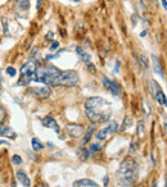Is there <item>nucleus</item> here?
Here are the masks:
<instances>
[{"instance_id": "f257e3e1", "label": "nucleus", "mask_w": 167, "mask_h": 187, "mask_svg": "<svg viewBox=\"0 0 167 187\" xmlns=\"http://www.w3.org/2000/svg\"><path fill=\"white\" fill-rule=\"evenodd\" d=\"M86 117L91 123H103L107 122L111 117V105L103 98L93 96L85 101Z\"/></svg>"}, {"instance_id": "f03ea898", "label": "nucleus", "mask_w": 167, "mask_h": 187, "mask_svg": "<svg viewBox=\"0 0 167 187\" xmlns=\"http://www.w3.org/2000/svg\"><path fill=\"white\" fill-rule=\"evenodd\" d=\"M138 176V163L133 158L125 159L117 172V182L120 186H131Z\"/></svg>"}, {"instance_id": "7ed1b4c3", "label": "nucleus", "mask_w": 167, "mask_h": 187, "mask_svg": "<svg viewBox=\"0 0 167 187\" xmlns=\"http://www.w3.org/2000/svg\"><path fill=\"white\" fill-rule=\"evenodd\" d=\"M59 73H61V71L53 65H43V67L36 68L33 81L45 84V85H53L54 79L58 77Z\"/></svg>"}, {"instance_id": "20e7f679", "label": "nucleus", "mask_w": 167, "mask_h": 187, "mask_svg": "<svg viewBox=\"0 0 167 187\" xmlns=\"http://www.w3.org/2000/svg\"><path fill=\"white\" fill-rule=\"evenodd\" d=\"M78 84V74L75 71H61L58 77L54 79V86H66V87H73Z\"/></svg>"}, {"instance_id": "39448f33", "label": "nucleus", "mask_w": 167, "mask_h": 187, "mask_svg": "<svg viewBox=\"0 0 167 187\" xmlns=\"http://www.w3.org/2000/svg\"><path fill=\"white\" fill-rule=\"evenodd\" d=\"M35 72H36V64L33 62H28L21 68V76L18 79L19 86H27L31 81L35 78Z\"/></svg>"}, {"instance_id": "423d86ee", "label": "nucleus", "mask_w": 167, "mask_h": 187, "mask_svg": "<svg viewBox=\"0 0 167 187\" xmlns=\"http://www.w3.org/2000/svg\"><path fill=\"white\" fill-rule=\"evenodd\" d=\"M118 131V123L117 122H111L107 127H104L103 130H100L99 132H98V135H97V138L98 140H105L107 137H108V135H113V133H116Z\"/></svg>"}, {"instance_id": "0eeeda50", "label": "nucleus", "mask_w": 167, "mask_h": 187, "mask_svg": "<svg viewBox=\"0 0 167 187\" xmlns=\"http://www.w3.org/2000/svg\"><path fill=\"white\" fill-rule=\"evenodd\" d=\"M103 86L108 90L112 95L114 96H120V94H121V87L118 86V84L113 82V81L108 79L107 77H103Z\"/></svg>"}, {"instance_id": "6e6552de", "label": "nucleus", "mask_w": 167, "mask_h": 187, "mask_svg": "<svg viewBox=\"0 0 167 187\" xmlns=\"http://www.w3.org/2000/svg\"><path fill=\"white\" fill-rule=\"evenodd\" d=\"M66 131H67V133L71 137H73V138L84 136V128L80 124H67L66 126Z\"/></svg>"}, {"instance_id": "1a4fd4ad", "label": "nucleus", "mask_w": 167, "mask_h": 187, "mask_svg": "<svg viewBox=\"0 0 167 187\" xmlns=\"http://www.w3.org/2000/svg\"><path fill=\"white\" fill-rule=\"evenodd\" d=\"M30 92L33 94L35 96L40 98V99H45V98H48L52 94V90H50V87H48V86L46 87H32Z\"/></svg>"}, {"instance_id": "9d476101", "label": "nucleus", "mask_w": 167, "mask_h": 187, "mask_svg": "<svg viewBox=\"0 0 167 187\" xmlns=\"http://www.w3.org/2000/svg\"><path fill=\"white\" fill-rule=\"evenodd\" d=\"M41 124L44 127H48V128H53L55 132H59V126L57 124V122L52 118V117H45V118L41 119Z\"/></svg>"}, {"instance_id": "9b49d317", "label": "nucleus", "mask_w": 167, "mask_h": 187, "mask_svg": "<svg viewBox=\"0 0 167 187\" xmlns=\"http://www.w3.org/2000/svg\"><path fill=\"white\" fill-rule=\"evenodd\" d=\"M152 60H153V68H154V72L158 73L161 77H164L163 76V71H162V67H161V62H159V58L157 55H152Z\"/></svg>"}, {"instance_id": "f8f14e48", "label": "nucleus", "mask_w": 167, "mask_h": 187, "mask_svg": "<svg viewBox=\"0 0 167 187\" xmlns=\"http://www.w3.org/2000/svg\"><path fill=\"white\" fill-rule=\"evenodd\" d=\"M0 136L12 137V138H16V137H17L16 132L12 130L10 127H8V126H0Z\"/></svg>"}, {"instance_id": "ddd939ff", "label": "nucleus", "mask_w": 167, "mask_h": 187, "mask_svg": "<svg viewBox=\"0 0 167 187\" xmlns=\"http://www.w3.org/2000/svg\"><path fill=\"white\" fill-rule=\"evenodd\" d=\"M17 178H18V181H19L23 186H25V187H30L31 181H30V178L26 176V173H25V172L18 170V172H17Z\"/></svg>"}, {"instance_id": "4468645a", "label": "nucleus", "mask_w": 167, "mask_h": 187, "mask_svg": "<svg viewBox=\"0 0 167 187\" xmlns=\"http://www.w3.org/2000/svg\"><path fill=\"white\" fill-rule=\"evenodd\" d=\"M80 186H89V187H99L97 185V182H94L91 180H80V181H76L73 183V187H80Z\"/></svg>"}, {"instance_id": "2eb2a0df", "label": "nucleus", "mask_w": 167, "mask_h": 187, "mask_svg": "<svg viewBox=\"0 0 167 187\" xmlns=\"http://www.w3.org/2000/svg\"><path fill=\"white\" fill-rule=\"evenodd\" d=\"M76 51H77V55H78V58L84 62V63H90V59H91V56L88 54V53H85L82 50V48H80V46H77L76 48Z\"/></svg>"}, {"instance_id": "dca6fc26", "label": "nucleus", "mask_w": 167, "mask_h": 187, "mask_svg": "<svg viewBox=\"0 0 167 187\" xmlns=\"http://www.w3.org/2000/svg\"><path fill=\"white\" fill-rule=\"evenodd\" d=\"M94 130H95V126H94V123H93V124H90V126H89V128H88V131H86L85 136H84V138H82L81 145H85V144H88V142L90 141V138H91V136H93Z\"/></svg>"}, {"instance_id": "f3484780", "label": "nucleus", "mask_w": 167, "mask_h": 187, "mask_svg": "<svg viewBox=\"0 0 167 187\" xmlns=\"http://www.w3.org/2000/svg\"><path fill=\"white\" fill-rule=\"evenodd\" d=\"M154 99H156V100L158 101V104L167 107V99H166L164 94H163L161 90H159V91H157V94H154Z\"/></svg>"}, {"instance_id": "a211bd4d", "label": "nucleus", "mask_w": 167, "mask_h": 187, "mask_svg": "<svg viewBox=\"0 0 167 187\" xmlns=\"http://www.w3.org/2000/svg\"><path fill=\"white\" fill-rule=\"evenodd\" d=\"M77 155H78V158H80L81 160L85 161V160L89 158V155H90V151H89V150H86L85 147H81V149L77 151Z\"/></svg>"}, {"instance_id": "6ab92c4d", "label": "nucleus", "mask_w": 167, "mask_h": 187, "mask_svg": "<svg viewBox=\"0 0 167 187\" xmlns=\"http://www.w3.org/2000/svg\"><path fill=\"white\" fill-rule=\"evenodd\" d=\"M31 145H32V149H33L35 151H40V150L44 147V145L41 144V141H40L39 138H36V137H33V138H32Z\"/></svg>"}, {"instance_id": "aec40b11", "label": "nucleus", "mask_w": 167, "mask_h": 187, "mask_svg": "<svg viewBox=\"0 0 167 187\" xmlns=\"http://www.w3.org/2000/svg\"><path fill=\"white\" fill-rule=\"evenodd\" d=\"M131 126H133V118H131L130 115H127L126 118L124 119V124H122V128H121V130H122V131H126L127 128H130Z\"/></svg>"}, {"instance_id": "412c9836", "label": "nucleus", "mask_w": 167, "mask_h": 187, "mask_svg": "<svg viewBox=\"0 0 167 187\" xmlns=\"http://www.w3.org/2000/svg\"><path fill=\"white\" fill-rule=\"evenodd\" d=\"M17 2H18V5H19L21 9H23V10H27L28 9L30 0H17Z\"/></svg>"}, {"instance_id": "4be33fe9", "label": "nucleus", "mask_w": 167, "mask_h": 187, "mask_svg": "<svg viewBox=\"0 0 167 187\" xmlns=\"http://www.w3.org/2000/svg\"><path fill=\"white\" fill-rule=\"evenodd\" d=\"M144 132H145L144 124H143V122H139V124H138V136L143 137V136H144Z\"/></svg>"}, {"instance_id": "5701e85b", "label": "nucleus", "mask_w": 167, "mask_h": 187, "mask_svg": "<svg viewBox=\"0 0 167 187\" xmlns=\"http://www.w3.org/2000/svg\"><path fill=\"white\" fill-rule=\"evenodd\" d=\"M102 150V146L99 145V144H91V146H90V153H97V151H100Z\"/></svg>"}, {"instance_id": "b1692460", "label": "nucleus", "mask_w": 167, "mask_h": 187, "mask_svg": "<svg viewBox=\"0 0 167 187\" xmlns=\"http://www.w3.org/2000/svg\"><path fill=\"white\" fill-rule=\"evenodd\" d=\"M12 161H13V164H16V165H21V164H22V158L18 156V155H13V158H12Z\"/></svg>"}, {"instance_id": "393cba45", "label": "nucleus", "mask_w": 167, "mask_h": 187, "mask_svg": "<svg viewBox=\"0 0 167 187\" xmlns=\"http://www.w3.org/2000/svg\"><path fill=\"white\" fill-rule=\"evenodd\" d=\"M140 62H141V64H143V67H144L145 69L148 68V59H147V56L143 54V55H140Z\"/></svg>"}, {"instance_id": "a878e982", "label": "nucleus", "mask_w": 167, "mask_h": 187, "mask_svg": "<svg viewBox=\"0 0 167 187\" xmlns=\"http://www.w3.org/2000/svg\"><path fill=\"white\" fill-rule=\"evenodd\" d=\"M139 146V142L138 140H133V142H131V149H130V154H133V151H135Z\"/></svg>"}, {"instance_id": "bb28decb", "label": "nucleus", "mask_w": 167, "mask_h": 187, "mask_svg": "<svg viewBox=\"0 0 167 187\" xmlns=\"http://www.w3.org/2000/svg\"><path fill=\"white\" fill-rule=\"evenodd\" d=\"M7 73H8L10 77L16 76V68H14V67H8V68H7Z\"/></svg>"}, {"instance_id": "cd10ccee", "label": "nucleus", "mask_w": 167, "mask_h": 187, "mask_svg": "<svg viewBox=\"0 0 167 187\" xmlns=\"http://www.w3.org/2000/svg\"><path fill=\"white\" fill-rule=\"evenodd\" d=\"M4 118H5V113L2 108H0V124H2V122L4 121Z\"/></svg>"}, {"instance_id": "c85d7f7f", "label": "nucleus", "mask_w": 167, "mask_h": 187, "mask_svg": "<svg viewBox=\"0 0 167 187\" xmlns=\"http://www.w3.org/2000/svg\"><path fill=\"white\" fill-rule=\"evenodd\" d=\"M86 65H88V69H89V71H90V72H93V73H94L95 71H97V69H95V67H94V65H93L91 63H88Z\"/></svg>"}, {"instance_id": "c756f323", "label": "nucleus", "mask_w": 167, "mask_h": 187, "mask_svg": "<svg viewBox=\"0 0 167 187\" xmlns=\"http://www.w3.org/2000/svg\"><path fill=\"white\" fill-rule=\"evenodd\" d=\"M58 46H59V44H58L57 41H54V42H53V45H50V50H55V49L58 48Z\"/></svg>"}, {"instance_id": "7c9ffc66", "label": "nucleus", "mask_w": 167, "mask_h": 187, "mask_svg": "<svg viewBox=\"0 0 167 187\" xmlns=\"http://www.w3.org/2000/svg\"><path fill=\"white\" fill-rule=\"evenodd\" d=\"M118 69H120V62L117 60V62H116V68H114V72H116V73L118 72Z\"/></svg>"}, {"instance_id": "2f4dec72", "label": "nucleus", "mask_w": 167, "mask_h": 187, "mask_svg": "<svg viewBox=\"0 0 167 187\" xmlns=\"http://www.w3.org/2000/svg\"><path fill=\"white\" fill-rule=\"evenodd\" d=\"M162 2V5H163V8L167 10V0H161Z\"/></svg>"}, {"instance_id": "473e14b6", "label": "nucleus", "mask_w": 167, "mask_h": 187, "mask_svg": "<svg viewBox=\"0 0 167 187\" xmlns=\"http://www.w3.org/2000/svg\"><path fill=\"white\" fill-rule=\"evenodd\" d=\"M53 36H54V35L50 32V33H48V35H46V39H48V40H49V39H53Z\"/></svg>"}, {"instance_id": "72a5a7b5", "label": "nucleus", "mask_w": 167, "mask_h": 187, "mask_svg": "<svg viewBox=\"0 0 167 187\" xmlns=\"http://www.w3.org/2000/svg\"><path fill=\"white\" fill-rule=\"evenodd\" d=\"M107 185H108V177H104V183H103V186H107Z\"/></svg>"}, {"instance_id": "f704fd0d", "label": "nucleus", "mask_w": 167, "mask_h": 187, "mask_svg": "<svg viewBox=\"0 0 167 187\" xmlns=\"http://www.w3.org/2000/svg\"><path fill=\"white\" fill-rule=\"evenodd\" d=\"M0 145H8V142L4 141V140H0Z\"/></svg>"}, {"instance_id": "c9c22d12", "label": "nucleus", "mask_w": 167, "mask_h": 187, "mask_svg": "<svg viewBox=\"0 0 167 187\" xmlns=\"http://www.w3.org/2000/svg\"><path fill=\"white\" fill-rule=\"evenodd\" d=\"M41 3H43V0H39V2H38V5H36V8H38V9L40 8V5H41Z\"/></svg>"}, {"instance_id": "e433bc0d", "label": "nucleus", "mask_w": 167, "mask_h": 187, "mask_svg": "<svg viewBox=\"0 0 167 187\" xmlns=\"http://www.w3.org/2000/svg\"><path fill=\"white\" fill-rule=\"evenodd\" d=\"M145 35H147V31H143V32L140 33V36H141V37H144V36H145Z\"/></svg>"}, {"instance_id": "4c0bfd02", "label": "nucleus", "mask_w": 167, "mask_h": 187, "mask_svg": "<svg viewBox=\"0 0 167 187\" xmlns=\"http://www.w3.org/2000/svg\"><path fill=\"white\" fill-rule=\"evenodd\" d=\"M0 94H2V77H0Z\"/></svg>"}, {"instance_id": "58836bf2", "label": "nucleus", "mask_w": 167, "mask_h": 187, "mask_svg": "<svg viewBox=\"0 0 167 187\" xmlns=\"http://www.w3.org/2000/svg\"><path fill=\"white\" fill-rule=\"evenodd\" d=\"M163 128H164V131L167 132V123H164V124H163Z\"/></svg>"}, {"instance_id": "ea45409f", "label": "nucleus", "mask_w": 167, "mask_h": 187, "mask_svg": "<svg viewBox=\"0 0 167 187\" xmlns=\"http://www.w3.org/2000/svg\"><path fill=\"white\" fill-rule=\"evenodd\" d=\"M71 2H75V3H78V2H80V0H71Z\"/></svg>"}, {"instance_id": "a19ab883", "label": "nucleus", "mask_w": 167, "mask_h": 187, "mask_svg": "<svg viewBox=\"0 0 167 187\" xmlns=\"http://www.w3.org/2000/svg\"><path fill=\"white\" fill-rule=\"evenodd\" d=\"M12 187H16V183H13V185H12Z\"/></svg>"}]
</instances>
